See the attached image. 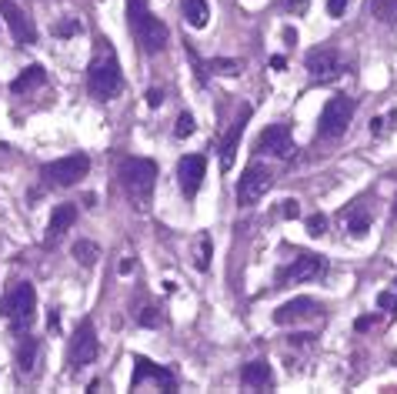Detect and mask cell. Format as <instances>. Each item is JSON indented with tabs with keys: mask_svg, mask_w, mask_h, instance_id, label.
<instances>
[{
	"mask_svg": "<svg viewBox=\"0 0 397 394\" xmlns=\"http://www.w3.org/2000/svg\"><path fill=\"white\" fill-rule=\"evenodd\" d=\"M97 354H100V341H97V331H94V321L84 317L77 324L74 338H71V347H67V365L74 371H80V368H87V365H94Z\"/></svg>",
	"mask_w": 397,
	"mask_h": 394,
	"instance_id": "cell-7",
	"label": "cell"
},
{
	"mask_svg": "<svg viewBox=\"0 0 397 394\" xmlns=\"http://www.w3.org/2000/svg\"><path fill=\"white\" fill-rule=\"evenodd\" d=\"M0 315L7 317V324L14 331H27L34 324V317H37V291H34V284L21 281L14 291H7L3 301H0Z\"/></svg>",
	"mask_w": 397,
	"mask_h": 394,
	"instance_id": "cell-4",
	"label": "cell"
},
{
	"mask_svg": "<svg viewBox=\"0 0 397 394\" xmlns=\"http://www.w3.org/2000/svg\"><path fill=\"white\" fill-rule=\"evenodd\" d=\"M324 231H327V217H324V214H311V217H307V234L321 237Z\"/></svg>",
	"mask_w": 397,
	"mask_h": 394,
	"instance_id": "cell-29",
	"label": "cell"
},
{
	"mask_svg": "<svg viewBox=\"0 0 397 394\" xmlns=\"http://www.w3.org/2000/svg\"><path fill=\"white\" fill-rule=\"evenodd\" d=\"M121 184L134 208L147 210L154 201V187H157V164L150 158H127L121 164Z\"/></svg>",
	"mask_w": 397,
	"mask_h": 394,
	"instance_id": "cell-3",
	"label": "cell"
},
{
	"mask_svg": "<svg viewBox=\"0 0 397 394\" xmlns=\"http://www.w3.org/2000/svg\"><path fill=\"white\" fill-rule=\"evenodd\" d=\"M37 361H40V341L37 338H24L17 344V371L24 378H34L37 374Z\"/></svg>",
	"mask_w": 397,
	"mask_h": 394,
	"instance_id": "cell-18",
	"label": "cell"
},
{
	"mask_svg": "<svg viewBox=\"0 0 397 394\" xmlns=\"http://www.w3.org/2000/svg\"><path fill=\"white\" fill-rule=\"evenodd\" d=\"M324 271H327V261H324L321 254H298L287 267L277 271V288L300 284V281H314V278H321Z\"/></svg>",
	"mask_w": 397,
	"mask_h": 394,
	"instance_id": "cell-10",
	"label": "cell"
},
{
	"mask_svg": "<svg viewBox=\"0 0 397 394\" xmlns=\"http://www.w3.org/2000/svg\"><path fill=\"white\" fill-rule=\"evenodd\" d=\"M371 10H374V17H381L384 24H391L397 17V0H371Z\"/></svg>",
	"mask_w": 397,
	"mask_h": 394,
	"instance_id": "cell-25",
	"label": "cell"
},
{
	"mask_svg": "<svg viewBox=\"0 0 397 394\" xmlns=\"http://www.w3.org/2000/svg\"><path fill=\"white\" fill-rule=\"evenodd\" d=\"M194 131H197V124H194V114H187V110H184V114L177 117V124H174V137H180V140H184V137H191Z\"/></svg>",
	"mask_w": 397,
	"mask_h": 394,
	"instance_id": "cell-27",
	"label": "cell"
},
{
	"mask_svg": "<svg viewBox=\"0 0 397 394\" xmlns=\"http://www.w3.org/2000/svg\"><path fill=\"white\" fill-rule=\"evenodd\" d=\"M284 3V10L287 14H294V17H304L307 14V7H311V0H280Z\"/></svg>",
	"mask_w": 397,
	"mask_h": 394,
	"instance_id": "cell-31",
	"label": "cell"
},
{
	"mask_svg": "<svg viewBox=\"0 0 397 394\" xmlns=\"http://www.w3.org/2000/svg\"><path fill=\"white\" fill-rule=\"evenodd\" d=\"M241 381H244L248 388H271L274 371L267 361H250V365H244V371H241Z\"/></svg>",
	"mask_w": 397,
	"mask_h": 394,
	"instance_id": "cell-21",
	"label": "cell"
},
{
	"mask_svg": "<svg viewBox=\"0 0 397 394\" xmlns=\"http://www.w3.org/2000/svg\"><path fill=\"white\" fill-rule=\"evenodd\" d=\"M344 217V231H348L350 237H368V231H371V210L364 208V204H357V208H350L341 214Z\"/></svg>",
	"mask_w": 397,
	"mask_h": 394,
	"instance_id": "cell-19",
	"label": "cell"
},
{
	"mask_svg": "<svg viewBox=\"0 0 397 394\" xmlns=\"http://www.w3.org/2000/svg\"><path fill=\"white\" fill-rule=\"evenodd\" d=\"M204 174H207V160L200 154H187V158L177 160V184L184 190V197H197L200 184H204Z\"/></svg>",
	"mask_w": 397,
	"mask_h": 394,
	"instance_id": "cell-14",
	"label": "cell"
},
{
	"mask_svg": "<svg viewBox=\"0 0 397 394\" xmlns=\"http://www.w3.org/2000/svg\"><path fill=\"white\" fill-rule=\"evenodd\" d=\"M127 27L134 34V40L141 44L144 53H160L167 47L171 30L160 17H154L147 7V0H127Z\"/></svg>",
	"mask_w": 397,
	"mask_h": 394,
	"instance_id": "cell-2",
	"label": "cell"
},
{
	"mask_svg": "<svg viewBox=\"0 0 397 394\" xmlns=\"http://www.w3.org/2000/svg\"><path fill=\"white\" fill-rule=\"evenodd\" d=\"M241 67H244V64L234 60V57H214V60L204 64V71H210V74H217V77H237Z\"/></svg>",
	"mask_w": 397,
	"mask_h": 394,
	"instance_id": "cell-23",
	"label": "cell"
},
{
	"mask_svg": "<svg viewBox=\"0 0 397 394\" xmlns=\"http://www.w3.org/2000/svg\"><path fill=\"white\" fill-rule=\"evenodd\" d=\"M271 67H274V71H284V67H287V60L277 53V57H271Z\"/></svg>",
	"mask_w": 397,
	"mask_h": 394,
	"instance_id": "cell-40",
	"label": "cell"
},
{
	"mask_svg": "<svg viewBox=\"0 0 397 394\" xmlns=\"http://www.w3.org/2000/svg\"><path fill=\"white\" fill-rule=\"evenodd\" d=\"M321 315V304L314 297H294V301H284L277 311H274V324L287 328V324H298V321H311V317Z\"/></svg>",
	"mask_w": 397,
	"mask_h": 394,
	"instance_id": "cell-15",
	"label": "cell"
},
{
	"mask_svg": "<svg viewBox=\"0 0 397 394\" xmlns=\"http://www.w3.org/2000/svg\"><path fill=\"white\" fill-rule=\"evenodd\" d=\"M157 384V388H164V391H177V378L174 371L160 368V365H154L147 358H134V374H130V391H137V388H144V384Z\"/></svg>",
	"mask_w": 397,
	"mask_h": 394,
	"instance_id": "cell-12",
	"label": "cell"
},
{
	"mask_svg": "<svg viewBox=\"0 0 397 394\" xmlns=\"http://www.w3.org/2000/svg\"><path fill=\"white\" fill-rule=\"evenodd\" d=\"M87 171H91V158L87 154H67V158H57L44 164V181L50 187H74L80 177H87Z\"/></svg>",
	"mask_w": 397,
	"mask_h": 394,
	"instance_id": "cell-8",
	"label": "cell"
},
{
	"mask_svg": "<svg viewBox=\"0 0 397 394\" xmlns=\"http://www.w3.org/2000/svg\"><path fill=\"white\" fill-rule=\"evenodd\" d=\"M74 221H77V208H74V204H57L53 214H50V221H47V237H44V244H47V247H50V244H57L60 237L74 227Z\"/></svg>",
	"mask_w": 397,
	"mask_h": 394,
	"instance_id": "cell-17",
	"label": "cell"
},
{
	"mask_svg": "<svg viewBox=\"0 0 397 394\" xmlns=\"http://www.w3.org/2000/svg\"><path fill=\"white\" fill-rule=\"evenodd\" d=\"M371 134H374V137L387 134V121H384V117H371Z\"/></svg>",
	"mask_w": 397,
	"mask_h": 394,
	"instance_id": "cell-36",
	"label": "cell"
},
{
	"mask_svg": "<svg viewBox=\"0 0 397 394\" xmlns=\"http://www.w3.org/2000/svg\"><path fill=\"white\" fill-rule=\"evenodd\" d=\"M87 90H91L94 101H114L124 90V74H121V64H117V53L110 47V40H100L97 53L91 60Z\"/></svg>",
	"mask_w": 397,
	"mask_h": 394,
	"instance_id": "cell-1",
	"label": "cell"
},
{
	"mask_svg": "<svg viewBox=\"0 0 397 394\" xmlns=\"http://www.w3.org/2000/svg\"><path fill=\"white\" fill-rule=\"evenodd\" d=\"M348 3L350 0H327V14H330V17H341V14L348 10Z\"/></svg>",
	"mask_w": 397,
	"mask_h": 394,
	"instance_id": "cell-34",
	"label": "cell"
},
{
	"mask_svg": "<svg viewBox=\"0 0 397 394\" xmlns=\"http://www.w3.org/2000/svg\"><path fill=\"white\" fill-rule=\"evenodd\" d=\"M284 40H287V44H298V30H294V27H284Z\"/></svg>",
	"mask_w": 397,
	"mask_h": 394,
	"instance_id": "cell-39",
	"label": "cell"
},
{
	"mask_svg": "<svg viewBox=\"0 0 397 394\" xmlns=\"http://www.w3.org/2000/svg\"><path fill=\"white\" fill-rule=\"evenodd\" d=\"M80 30H84V27H80V21H77V17H71V21H60V24L53 27V34H57V37H64V40H67V37H77Z\"/></svg>",
	"mask_w": 397,
	"mask_h": 394,
	"instance_id": "cell-28",
	"label": "cell"
},
{
	"mask_svg": "<svg viewBox=\"0 0 397 394\" xmlns=\"http://www.w3.org/2000/svg\"><path fill=\"white\" fill-rule=\"evenodd\" d=\"M180 10H184V21L194 27V30H204L207 21H210V7H207V0H180Z\"/></svg>",
	"mask_w": 397,
	"mask_h": 394,
	"instance_id": "cell-22",
	"label": "cell"
},
{
	"mask_svg": "<svg viewBox=\"0 0 397 394\" xmlns=\"http://www.w3.org/2000/svg\"><path fill=\"white\" fill-rule=\"evenodd\" d=\"M377 308H384V311H387V308H394V311H397V297L391 294V291H381V294H377Z\"/></svg>",
	"mask_w": 397,
	"mask_h": 394,
	"instance_id": "cell-33",
	"label": "cell"
},
{
	"mask_svg": "<svg viewBox=\"0 0 397 394\" xmlns=\"http://www.w3.org/2000/svg\"><path fill=\"white\" fill-rule=\"evenodd\" d=\"M280 217H287V221L300 217V201L298 197H284V201H280Z\"/></svg>",
	"mask_w": 397,
	"mask_h": 394,
	"instance_id": "cell-30",
	"label": "cell"
},
{
	"mask_svg": "<svg viewBox=\"0 0 397 394\" xmlns=\"http://www.w3.org/2000/svg\"><path fill=\"white\" fill-rule=\"evenodd\" d=\"M354 97L348 94H337V97H330L321 110V121H317V137L324 140H337V137H344L350 127V121H354Z\"/></svg>",
	"mask_w": 397,
	"mask_h": 394,
	"instance_id": "cell-5",
	"label": "cell"
},
{
	"mask_svg": "<svg viewBox=\"0 0 397 394\" xmlns=\"http://www.w3.org/2000/svg\"><path fill=\"white\" fill-rule=\"evenodd\" d=\"M271 187H274V174L261 160H254V164L244 167V174H241V181H237V190H234V194H237V204H241V208H254Z\"/></svg>",
	"mask_w": 397,
	"mask_h": 394,
	"instance_id": "cell-9",
	"label": "cell"
},
{
	"mask_svg": "<svg viewBox=\"0 0 397 394\" xmlns=\"http://www.w3.org/2000/svg\"><path fill=\"white\" fill-rule=\"evenodd\" d=\"M250 121V107H241V114H237V121L230 124V131L224 137V147H221V167L224 171H230L234 167V158H237V144H241V134L248 127Z\"/></svg>",
	"mask_w": 397,
	"mask_h": 394,
	"instance_id": "cell-16",
	"label": "cell"
},
{
	"mask_svg": "<svg viewBox=\"0 0 397 394\" xmlns=\"http://www.w3.org/2000/svg\"><path fill=\"white\" fill-rule=\"evenodd\" d=\"M0 17H3V24L10 27V34H14L17 44H24V47L37 44V27H34V21L27 17L14 0H0Z\"/></svg>",
	"mask_w": 397,
	"mask_h": 394,
	"instance_id": "cell-13",
	"label": "cell"
},
{
	"mask_svg": "<svg viewBox=\"0 0 397 394\" xmlns=\"http://www.w3.org/2000/svg\"><path fill=\"white\" fill-rule=\"evenodd\" d=\"M371 324H374V317H371V315H364V317H357V324H354V328H357V331H368Z\"/></svg>",
	"mask_w": 397,
	"mask_h": 394,
	"instance_id": "cell-37",
	"label": "cell"
},
{
	"mask_svg": "<svg viewBox=\"0 0 397 394\" xmlns=\"http://www.w3.org/2000/svg\"><path fill=\"white\" fill-rule=\"evenodd\" d=\"M137 321H141L144 328H160V311H157V308H144Z\"/></svg>",
	"mask_w": 397,
	"mask_h": 394,
	"instance_id": "cell-32",
	"label": "cell"
},
{
	"mask_svg": "<svg viewBox=\"0 0 397 394\" xmlns=\"http://www.w3.org/2000/svg\"><path fill=\"white\" fill-rule=\"evenodd\" d=\"M47 328H50V331H57V328H60V315H57V311H50V315H47Z\"/></svg>",
	"mask_w": 397,
	"mask_h": 394,
	"instance_id": "cell-38",
	"label": "cell"
},
{
	"mask_svg": "<svg viewBox=\"0 0 397 394\" xmlns=\"http://www.w3.org/2000/svg\"><path fill=\"white\" fill-rule=\"evenodd\" d=\"M44 84H47V71H44L40 64H30V67H24V71L14 77L10 90H14V94H27V90H37V87H44Z\"/></svg>",
	"mask_w": 397,
	"mask_h": 394,
	"instance_id": "cell-20",
	"label": "cell"
},
{
	"mask_svg": "<svg viewBox=\"0 0 397 394\" xmlns=\"http://www.w3.org/2000/svg\"><path fill=\"white\" fill-rule=\"evenodd\" d=\"M97 258H100V251H97L94 241H77L74 244V261L77 264H94Z\"/></svg>",
	"mask_w": 397,
	"mask_h": 394,
	"instance_id": "cell-24",
	"label": "cell"
},
{
	"mask_svg": "<svg viewBox=\"0 0 397 394\" xmlns=\"http://www.w3.org/2000/svg\"><path fill=\"white\" fill-rule=\"evenodd\" d=\"M210 254H214V241H210V234H200V241H197V271H207V267H210Z\"/></svg>",
	"mask_w": 397,
	"mask_h": 394,
	"instance_id": "cell-26",
	"label": "cell"
},
{
	"mask_svg": "<svg viewBox=\"0 0 397 394\" xmlns=\"http://www.w3.org/2000/svg\"><path fill=\"white\" fill-rule=\"evenodd\" d=\"M304 64H307V74H311V84H334V80L344 77V60L337 57V51L334 47H327V44H321V47H314V51H307V57H304Z\"/></svg>",
	"mask_w": 397,
	"mask_h": 394,
	"instance_id": "cell-6",
	"label": "cell"
},
{
	"mask_svg": "<svg viewBox=\"0 0 397 394\" xmlns=\"http://www.w3.org/2000/svg\"><path fill=\"white\" fill-rule=\"evenodd\" d=\"M254 151L257 154H271V158H291L298 147H294V137H291L287 124H267L264 131L257 134Z\"/></svg>",
	"mask_w": 397,
	"mask_h": 394,
	"instance_id": "cell-11",
	"label": "cell"
},
{
	"mask_svg": "<svg viewBox=\"0 0 397 394\" xmlns=\"http://www.w3.org/2000/svg\"><path fill=\"white\" fill-rule=\"evenodd\" d=\"M164 104V90L160 87H150L147 90V107H160Z\"/></svg>",
	"mask_w": 397,
	"mask_h": 394,
	"instance_id": "cell-35",
	"label": "cell"
},
{
	"mask_svg": "<svg viewBox=\"0 0 397 394\" xmlns=\"http://www.w3.org/2000/svg\"><path fill=\"white\" fill-rule=\"evenodd\" d=\"M384 121H387V127H397V110H391V114H387Z\"/></svg>",
	"mask_w": 397,
	"mask_h": 394,
	"instance_id": "cell-41",
	"label": "cell"
},
{
	"mask_svg": "<svg viewBox=\"0 0 397 394\" xmlns=\"http://www.w3.org/2000/svg\"><path fill=\"white\" fill-rule=\"evenodd\" d=\"M391 217H394V221H397V197H394V208H391Z\"/></svg>",
	"mask_w": 397,
	"mask_h": 394,
	"instance_id": "cell-42",
	"label": "cell"
}]
</instances>
